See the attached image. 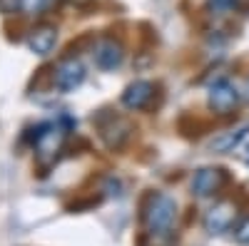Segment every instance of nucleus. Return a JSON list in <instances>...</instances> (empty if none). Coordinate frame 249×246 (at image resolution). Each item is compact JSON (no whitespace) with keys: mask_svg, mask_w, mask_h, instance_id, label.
Segmentation results:
<instances>
[{"mask_svg":"<svg viewBox=\"0 0 249 246\" xmlns=\"http://www.w3.org/2000/svg\"><path fill=\"white\" fill-rule=\"evenodd\" d=\"M177 219V201L170 194L152 192L142 204V221L144 229L152 236H167Z\"/></svg>","mask_w":249,"mask_h":246,"instance_id":"obj_1","label":"nucleus"},{"mask_svg":"<svg viewBox=\"0 0 249 246\" xmlns=\"http://www.w3.org/2000/svg\"><path fill=\"white\" fill-rule=\"evenodd\" d=\"M65 127L60 122H45V125H37V130L33 132V147L40 157H55L62 149V142H65Z\"/></svg>","mask_w":249,"mask_h":246,"instance_id":"obj_2","label":"nucleus"},{"mask_svg":"<svg viewBox=\"0 0 249 246\" xmlns=\"http://www.w3.org/2000/svg\"><path fill=\"white\" fill-rule=\"evenodd\" d=\"M242 99V92L237 90L234 82L230 80H219L210 87V95H207V105L210 110H214L217 115H230Z\"/></svg>","mask_w":249,"mask_h":246,"instance_id":"obj_3","label":"nucleus"},{"mask_svg":"<svg viewBox=\"0 0 249 246\" xmlns=\"http://www.w3.org/2000/svg\"><path fill=\"white\" fill-rule=\"evenodd\" d=\"M237 221V207L232 201H219L214 207L204 214V231L212 234V236H219L224 231H230Z\"/></svg>","mask_w":249,"mask_h":246,"instance_id":"obj_4","label":"nucleus"},{"mask_svg":"<svg viewBox=\"0 0 249 246\" xmlns=\"http://www.w3.org/2000/svg\"><path fill=\"white\" fill-rule=\"evenodd\" d=\"M227 184V172L219 167H202L195 172L192 177V194L199 199L214 197L217 192H222V187Z\"/></svg>","mask_w":249,"mask_h":246,"instance_id":"obj_5","label":"nucleus"},{"mask_svg":"<svg viewBox=\"0 0 249 246\" xmlns=\"http://www.w3.org/2000/svg\"><path fill=\"white\" fill-rule=\"evenodd\" d=\"M82 80H85V65L75 57L62 60L55 67V75H53V82L60 92H72L75 87L82 85Z\"/></svg>","mask_w":249,"mask_h":246,"instance_id":"obj_6","label":"nucleus"},{"mask_svg":"<svg viewBox=\"0 0 249 246\" xmlns=\"http://www.w3.org/2000/svg\"><path fill=\"white\" fill-rule=\"evenodd\" d=\"M155 97V85L147 80H135L127 90L122 92V105L127 110H144Z\"/></svg>","mask_w":249,"mask_h":246,"instance_id":"obj_7","label":"nucleus"},{"mask_svg":"<svg viewBox=\"0 0 249 246\" xmlns=\"http://www.w3.org/2000/svg\"><path fill=\"white\" fill-rule=\"evenodd\" d=\"M122 45L115 43V40H102V43L95 48V65L100 70H115L122 65Z\"/></svg>","mask_w":249,"mask_h":246,"instance_id":"obj_8","label":"nucleus"},{"mask_svg":"<svg viewBox=\"0 0 249 246\" xmlns=\"http://www.w3.org/2000/svg\"><path fill=\"white\" fill-rule=\"evenodd\" d=\"M55 43H57V30L53 25H40V28L30 30V35H28V48L35 55H50Z\"/></svg>","mask_w":249,"mask_h":246,"instance_id":"obj_9","label":"nucleus"},{"mask_svg":"<svg viewBox=\"0 0 249 246\" xmlns=\"http://www.w3.org/2000/svg\"><path fill=\"white\" fill-rule=\"evenodd\" d=\"M247 134H249V125L237 127V130H232V132H224V134H219V137L212 142V152H219V154L234 152V147H239V145H242V139H244Z\"/></svg>","mask_w":249,"mask_h":246,"instance_id":"obj_10","label":"nucleus"},{"mask_svg":"<svg viewBox=\"0 0 249 246\" xmlns=\"http://www.w3.org/2000/svg\"><path fill=\"white\" fill-rule=\"evenodd\" d=\"M242 0H207V5H210L212 13H230L234 10Z\"/></svg>","mask_w":249,"mask_h":246,"instance_id":"obj_11","label":"nucleus"},{"mask_svg":"<svg viewBox=\"0 0 249 246\" xmlns=\"http://www.w3.org/2000/svg\"><path fill=\"white\" fill-rule=\"evenodd\" d=\"M48 0H23V13L25 15H40L45 10Z\"/></svg>","mask_w":249,"mask_h":246,"instance_id":"obj_12","label":"nucleus"},{"mask_svg":"<svg viewBox=\"0 0 249 246\" xmlns=\"http://www.w3.org/2000/svg\"><path fill=\"white\" fill-rule=\"evenodd\" d=\"M234 239H237L239 244H247V246H249V216H247V219H242V221L237 224V229H234Z\"/></svg>","mask_w":249,"mask_h":246,"instance_id":"obj_13","label":"nucleus"},{"mask_svg":"<svg viewBox=\"0 0 249 246\" xmlns=\"http://www.w3.org/2000/svg\"><path fill=\"white\" fill-rule=\"evenodd\" d=\"M23 10V0H0V13L3 15H15Z\"/></svg>","mask_w":249,"mask_h":246,"instance_id":"obj_14","label":"nucleus"},{"mask_svg":"<svg viewBox=\"0 0 249 246\" xmlns=\"http://www.w3.org/2000/svg\"><path fill=\"white\" fill-rule=\"evenodd\" d=\"M242 97L249 102V77H247V82H244V90H242Z\"/></svg>","mask_w":249,"mask_h":246,"instance_id":"obj_15","label":"nucleus"},{"mask_svg":"<svg viewBox=\"0 0 249 246\" xmlns=\"http://www.w3.org/2000/svg\"><path fill=\"white\" fill-rule=\"evenodd\" d=\"M247 152H249V149H247ZM247 162H249V154H247Z\"/></svg>","mask_w":249,"mask_h":246,"instance_id":"obj_16","label":"nucleus"}]
</instances>
